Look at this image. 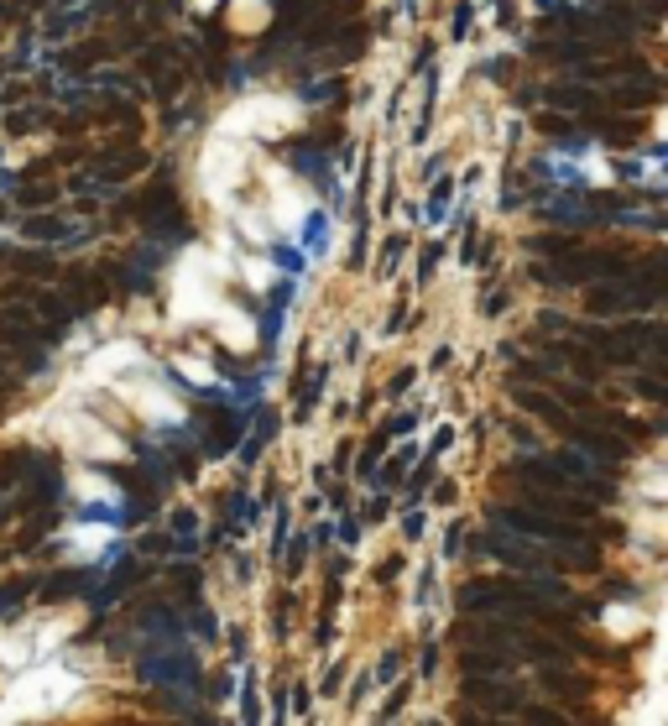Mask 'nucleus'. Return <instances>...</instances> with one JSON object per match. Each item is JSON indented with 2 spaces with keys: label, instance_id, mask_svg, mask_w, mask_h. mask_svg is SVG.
<instances>
[{
  "label": "nucleus",
  "instance_id": "nucleus-1",
  "mask_svg": "<svg viewBox=\"0 0 668 726\" xmlns=\"http://www.w3.org/2000/svg\"><path fill=\"white\" fill-rule=\"evenodd\" d=\"M84 695V674L68 659H42V664L21 669L16 685H5V706H0V726H21V721H42L58 716Z\"/></svg>",
  "mask_w": 668,
  "mask_h": 726
},
{
  "label": "nucleus",
  "instance_id": "nucleus-2",
  "mask_svg": "<svg viewBox=\"0 0 668 726\" xmlns=\"http://www.w3.org/2000/svg\"><path fill=\"white\" fill-rule=\"evenodd\" d=\"M42 429L53 439H63L74 455L84 460H121L125 455V439L110 429V423H100L94 413H79V408H58V413H42Z\"/></svg>",
  "mask_w": 668,
  "mask_h": 726
},
{
  "label": "nucleus",
  "instance_id": "nucleus-3",
  "mask_svg": "<svg viewBox=\"0 0 668 726\" xmlns=\"http://www.w3.org/2000/svg\"><path fill=\"white\" fill-rule=\"evenodd\" d=\"M303 121V110L282 94H250L241 100L235 110H225V121H220V136L230 142H250V136H282L292 125Z\"/></svg>",
  "mask_w": 668,
  "mask_h": 726
},
{
  "label": "nucleus",
  "instance_id": "nucleus-4",
  "mask_svg": "<svg viewBox=\"0 0 668 726\" xmlns=\"http://www.w3.org/2000/svg\"><path fill=\"white\" fill-rule=\"evenodd\" d=\"M199 173H204V194H209V199H214L220 209H235V194H241V184H246V173H250L246 142H230V136L214 131V142L204 146Z\"/></svg>",
  "mask_w": 668,
  "mask_h": 726
},
{
  "label": "nucleus",
  "instance_id": "nucleus-5",
  "mask_svg": "<svg viewBox=\"0 0 668 726\" xmlns=\"http://www.w3.org/2000/svg\"><path fill=\"white\" fill-rule=\"evenodd\" d=\"M309 209H313L309 188L298 184V178H288L282 167H267V204H261V214H267L271 235H277V230H298L309 220Z\"/></svg>",
  "mask_w": 668,
  "mask_h": 726
},
{
  "label": "nucleus",
  "instance_id": "nucleus-6",
  "mask_svg": "<svg viewBox=\"0 0 668 726\" xmlns=\"http://www.w3.org/2000/svg\"><path fill=\"white\" fill-rule=\"evenodd\" d=\"M110 393L121 397L125 408L142 418V423H178V418H183V403L167 393L157 376H142V382H125V376H121Z\"/></svg>",
  "mask_w": 668,
  "mask_h": 726
},
{
  "label": "nucleus",
  "instance_id": "nucleus-7",
  "mask_svg": "<svg viewBox=\"0 0 668 726\" xmlns=\"http://www.w3.org/2000/svg\"><path fill=\"white\" fill-rule=\"evenodd\" d=\"M136 366H146L136 345H104V351H94L84 361L79 382L84 387H115V382H121L125 372H136Z\"/></svg>",
  "mask_w": 668,
  "mask_h": 726
},
{
  "label": "nucleus",
  "instance_id": "nucleus-8",
  "mask_svg": "<svg viewBox=\"0 0 668 726\" xmlns=\"http://www.w3.org/2000/svg\"><path fill=\"white\" fill-rule=\"evenodd\" d=\"M209 324H214V334L225 340V351H250V345H256V324H250L246 309H230V303H225Z\"/></svg>",
  "mask_w": 668,
  "mask_h": 726
},
{
  "label": "nucleus",
  "instance_id": "nucleus-9",
  "mask_svg": "<svg viewBox=\"0 0 668 726\" xmlns=\"http://www.w3.org/2000/svg\"><path fill=\"white\" fill-rule=\"evenodd\" d=\"M230 26L235 32H261L267 26V0H235L230 5Z\"/></svg>",
  "mask_w": 668,
  "mask_h": 726
},
{
  "label": "nucleus",
  "instance_id": "nucleus-10",
  "mask_svg": "<svg viewBox=\"0 0 668 726\" xmlns=\"http://www.w3.org/2000/svg\"><path fill=\"white\" fill-rule=\"evenodd\" d=\"M241 283L256 293H267L271 283H277V267H271L267 256H241Z\"/></svg>",
  "mask_w": 668,
  "mask_h": 726
},
{
  "label": "nucleus",
  "instance_id": "nucleus-11",
  "mask_svg": "<svg viewBox=\"0 0 668 726\" xmlns=\"http://www.w3.org/2000/svg\"><path fill=\"white\" fill-rule=\"evenodd\" d=\"M68 486H74V497H79V502H115V486H104V481L89 476V471H74Z\"/></svg>",
  "mask_w": 668,
  "mask_h": 726
},
{
  "label": "nucleus",
  "instance_id": "nucleus-12",
  "mask_svg": "<svg viewBox=\"0 0 668 726\" xmlns=\"http://www.w3.org/2000/svg\"><path fill=\"white\" fill-rule=\"evenodd\" d=\"M172 366H178L188 382H199V387H209V382H214V366H209V361H199V355H172Z\"/></svg>",
  "mask_w": 668,
  "mask_h": 726
},
{
  "label": "nucleus",
  "instance_id": "nucleus-13",
  "mask_svg": "<svg viewBox=\"0 0 668 726\" xmlns=\"http://www.w3.org/2000/svg\"><path fill=\"white\" fill-rule=\"evenodd\" d=\"M605 622L616 627V632H622V627L632 632V627H643V617H637V612H622V606H611V612H605Z\"/></svg>",
  "mask_w": 668,
  "mask_h": 726
},
{
  "label": "nucleus",
  "instance_id": "nucleus-14",
  "mask_svg": "<svg viewBox=\"0 0 668 726\" xmlns=\"http://www.w3.org/2000/svg\"><path fill=\"white\" fill-rule=\"evenodd\" d=\"M193 5H199V11H209V5H220V0H193Z\"/></svg>",
  "mask_w": 668,
  "mask_h": 726
}]
</instances>
